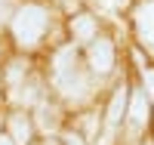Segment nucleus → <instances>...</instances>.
I'll list each match as a JSON object with an SVG mask.
<instances>
[{
    "mask_svg": "<svg viewBox=\"0 0 154 145\" xmlns=\"http://www.w3.org/2000/svg\"><path fill=\"white\" fill-rule=\"evenodd\" d=\"M46 28H49V12L40 3H25L12 16V34H16L19 46H37L43 40Z\"/></svg>",
    "mask_w": 154,
    "mask_h": 145,
    "instance_id": "f257e3e1",
    "label": "nucleus"
},
{
    "mask_svg": "<svg viewBox=\"0 0 154 145\" xmlns=\"http://www.w3.org/2000/svg\"><path fill=\"white\" fill-rule=\"evenodd\" d=\"M123 108H126V87H117V93L111 96V105H108V117H105V121H108V130L120 124Z\"/></svg>",
    "mask_w": 154,
    "mask_h": 145,
    "instance_id": "0eeeda50",
    "label": "nucleus"
},
{
    "mask_svg": "<svg viewBox=\"0 0 154 145\" xmlns=\"http://www.w3.org/2000/svg\"><path fill=\"white\" fill-rule=\"evenodd\" d=\"M89 65H93L96 74H108L114 65V43L108 37H99V40L89 46Z\"/></svg>",
    "mask_w": 154,
    "mask_h": 145,
    "instance_id": "7ed1b4c3",
    "label": "nucleus"
},
{
    "mask_svg": "<svg viewBox=\"0 0 154 145\" xmlns=\"http://www.w3.org/2000/svg\"><path fill=\"white\" fill-rule=\"evenodd\" d=\"M136 31L142 37V43L154 49V0H142L136 6Z\"/></svg>",
    "mask_w": 154,
    "mask_h": 145,
    "instance_id": "f03ea898",
    "label": "nucleus"
},
{
    "mask_svg": "<svg viewBox=\"0 0 154 145\" xmlns=\"http://www.w3.org/2000/svg\"><path fill=\"white\" fill-rule=\"evenodd\" d=\"M126 121H130V130L139 133L148 121V93L145 90H136L133 99H130V111H126Z\"/></svg>",
    "mask_w": 154,
    "mask_h": 145,
    "instance_id": "20e7f679",
    "label": "nucleus"
},
{
    "mask_svg": "<svg viewBox=\"0 0 154 145\" xmlns=\"http://www.w3.org/2000/svg\"><path fill=\"white\" fill-rule=\"evenodd\" d=\"M96 145H111V130H108V133L102 136V139H96Z\"/></svg>",
    "mask_w": 154,
    "mask_h": 145,
    "instance_id": "4468645a",
    "label": "nucleus"
},
{
    "mask_svg": "<svg viewBox=\"0 0 154 145\" xmlns=\"http://www.w3.org/2000/svg\"><path fill=\"white\" fill-rule=\"evenodd\" d=\"M142 77H145V93H148V99H151V96H154V71H148V68H145V71H142Z\"/></svg>",
    "mask_w": 154,
    "mask_h": 145,
    "instance_id": "9b49d317",
    "label": "nucleus"
},
{
    "mask_svg": "<svg viewBox=\"0 0 154 145\" xmlns=\"http://www.w3.org/2000/svg\"><path fill=\"white\" fill-rule=\"evenodd\" d=\"M37 124H40L43 133L56 130V127H59V108H56V105H49V102H40V105H37Z\"/></svg>",
    "mask_w": 154,
    "mask_h": 145,
    "instance_id": "6e6552de",
    "label": "nucleus"
},
{
    "mask_svg": "<svg viewBox=\"0 0 154 145\" xmlns=\"http://www.w3.org/2000/svg\"><path fill=\"white\" fill-rule=\"evenodd\" d=\"M16 90H19V93H16V99H19V102H25V105H31V102H37V99H40V96H37V90H40L37 84H28V87H25V84H19Z\"/></svg>",
    "mask_w": 154,
    "mask_h": 145,
    "instance_id": "1a4fd4ad",
    "label": "nucleus"
},
{
    "mask_svg": "<svg viewBox=\"0 0 154 145\" xmlns=\"http://www.w3.org/2000/svg\"><path fill=\"white\" fill-rule=\"evenodd\" d=\"M31 136H34L31 121H28L22 111H16V114L9 117V139L16 142V145H28V142H31Z\"/></svg>",
    "mask_w": 154,
    "mask_h": 145,
    "instance_id": "39448f33",
    "label": "nucleus"
},
{
    "mask_svg": "<svg viewBox=\"0 0 154 145\" xmlns=\"http://www.w3.org/2000/svg\"><path fill=\"white\" fill-rule=\"evenodd\" d=\"M9 19V0H0V22Z\"/></svg>",
    "mask_w": 154,
    "mask_h": 145,
    "instance_id": "ddd939ff",
    "label": "nucleus"
},
{
    "mask_svg": "<svg viewBox=\"0 0 154 145\" xmlns=\"http://www.w3.org/2000/svg\"><path fill=\"white\" fill-rule=\"evenodd\" d=\"M25 68H28V65H25V62H9V68H6V80L12 84V87H19V80H22V77H25Z\"/></svg>",
    "mask_w": 154,
    "mask_h": 145,
    "instance_id": "9d476101",
    "label": "nucleus"
},
{
    "mask_svg": "<svg viewBox=\"0 0 154 145\" xmlns=\"http://www.w3.org/2000/svg\"><path fill=\"white\" fill-rule=\"evenodd\" d=\"M0 145H16V142H12L9 136H0Z\"/></svg>",
    "mask_w": 154,
    "mask_h": 145,
    "instance_id": "2eb2a0df",
    "label": "nucleus"
},
{
    "mask_svg": "<svg viewBox=\"0 0 154 145\" xmlns=\"http://www.w3.org/2000/svg\"><path fill=\"white\" fill-rule=\"evenodd\" d=\"M71 34H74V40H80V43L93 40V37H96V19L86 16V12L74 16V19H71Z\"/></svg>",
    "mask_w": 154,
    "mask_h": 145,
    "instance_id": "423d86ee",
    "label": "nucleus"
},
{
    "mask_svg": "<svg viewBox=\"0 0 154 145\" xmlns=\"http://www.w3.org/2000/svg\"><path fill=\"white\" fill-rule=\"evenodd\" d=\"M62 142H65V145H83V136H80V133H65Z\"/></svg>",
    "mask_w": 154,
    "mask_h": 145,
    "instance_id": "f8f14e48",
    "label": "nucleus"
}]
</instances>
